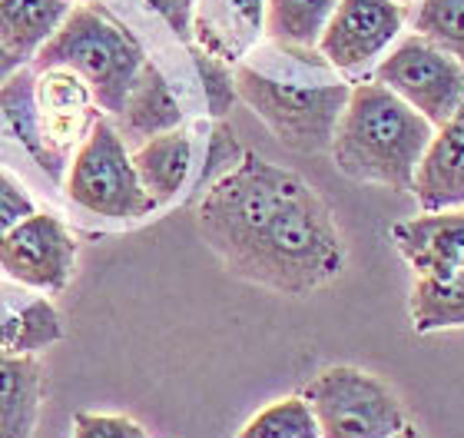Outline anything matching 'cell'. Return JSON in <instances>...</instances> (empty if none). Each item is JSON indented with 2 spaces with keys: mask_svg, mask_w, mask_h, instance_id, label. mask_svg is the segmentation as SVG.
<instances>
[{
  "mask_svg": "<svg viewBox=\"0 0 464 438\" xmlns=\"http://www.w3.org/2000/svg\"><path fill=\"white\" fill-rule=\"evenodd\" d=\"M196 229L226 273L279 296H312L345 269L329 203L299 173L246 150L196 206Z\"/></svg>",
  "mask_w": 464,
  "mask_h": 438,
  "instance_id": "6da1fadb",
  "label": "cell"
},
{
  "mask_svg": "<svg viewBox=\"0 0 464 438\" xmlns=\"http://www.w3.org/2000/svg\"><path fill=\"white\" fill-rule=\"evenodd\" d=\"M431 137L435 127L395 90L365 80L348 93L329 153L345 180L411 193V180Z\"/></svg>",
  "mask_w": 464,
  "mask_h": 438,
  "instance_id": "7a4b0ae2",
  "label": "cell"
},
{
  "mask_svg": "<svg viewBox=\"0 0 464 438\" xmlns=\"http://www.w3.org/2000/svg\"><path fill=\"white\" fill-rule=\"evenodd\" d=\"M146 60L150 57L143 44L133 37V30L123 20H116L103 4L90 0L70 7L57 34L37 50L34 73H77L93 97V107L103 110L107 117H116Z\"/></svg>",
  "mask_w": 464,
  "mask_h": 438,
  "instance_id": "3957f363",
  "label": "cell"
},
{
  "mask_svg": "<svg viewBox=\"0 0 464 438\" xmlns=\"http://www.w3.org/2000/svg\"><path fill=\"white\" fill-rule=\"evenodd\" d=\"M236 93L285 150L315 156L332 146L352 87L345 80H299L236 63Z\"/></svg>",
  "mask_w": 464,
  "mask_h": 438,
  "instance_id": "277c9868",
  "label": "cell"
},
{
  "mask_svg": "<svg viewBox=\"0 0 464 438\" xmlns=\"http://www.w3.org/2000/svg\"><path fill=\"white\" fill-rule=\"evenodd\" d=\"M67 200L103 219H143L156 209L136 176L133 153L110 117L90 123L63 176Z\"/></svg>",
  "mask_w": 464,
  "mask_h": 438,
  "instance_id": "5b68a950",
  "label": "cell"
},
{
  "mask_svg": "<svg viewBox=\"0 0 464 438\" xmlns=\"http://www.w3.org/2000/svg\"><path fill=\"white\" fill-rule=\"evenodd\" d=\"M322 438H392L408 422L395 389L355 365L322 369L302 389Z\"/></svg>",
  "mask_w": 464,
  "mask_h": 438,
  "instance_id": "8992f818",
  "label": "cell"
},
{
  "mask_svg": "<svg viewBox=\"0 0 464 438\" xmlns=\"http://www.w3.org/2000/svg\"><path fill=\"white\" fill-rule=\"evenodd\" d=\"M378 83L395 90L408 107H415L431 127L451 120L464 97V67L448 50L421 34H411L375 67Z\"/></svg>",
  "mask_w": 464,
  "mask_h": 438,
  "instance_id": "52a82bcc",
  "label": "cell"
},
{
  "mask_svg": "<svg viewBox=\"0 0 464 438\" xmlns=\"http://www.w3.org/2000/svg\"><path fill=\"white\" fill-rule=\"evenodd\" d=\"M0 273L34 292H63L77 273V243L63 219L34 213L0 236Z\"/></svg>",
  "mask_w": 464,
  "mask_h": 438,
  "instance_id": "ba28073f",
  "label": "cell"
},
{
  "mask_svg": "<svg viewBox=\"0 0 464 438\" xmlns=\"http://www.w3.org/2000/svg\"><path fill=\"white\" fill-rule=\"evenodd\" d=\"M405 27V7L395 0H339L319 40L332 70L355 77L385 54Z\"/></svg>",
  "mask_w": 464,
  "mask_h": 438,
  "instance_id": "9c48e42d",
  "label": "cell"
},
{
  "mask_svg": "<svg viewBox=\"0 0 464 438\" xmlns=\"http://www.w3.org/2000/svg\"><path fill=\"white\" fill-rule=\"evenodd\" d=\"M392 243L418 276L448 279L464 269V209H438L392 226Z\"/></svg>",
  "mask_w": 464,
  "mask_h": 438,
  "instance_id": "30bf717a",
  "label": "cell"
},
{
  "mask_svg": "<svg viewBox=\"0 0 464 438\" xmlns=\"http://www.w3.org/2000/svg\"><path fill=\"white\" fill-rule=\"evenodd\" d=\"M411 196L421 213L464 206V97L451 120L435 127V137L428 140L411 180Z\"/></svg>",
  "mask_w": 464,
  "mask_h": 438,
  "instance_id": "8fae6325",
  "label": "cell"
},
{
  "mask_svg": "<svg viewBox=\"0 0 464 438\" xmlns=\"http://www.w3.org/2000/svg\"><path fill=\"white\" fill-rule=\"evenodd\" d=\"M266 30V0H196L193 47L242 63Z\"/></svg>",
  "mask_w": 464,
  "mask_h": 438,
  "instance_id": "7c38bea8",
  "label": "cell"
},
{
  "mask_svg": "<svg viewBox=\"0 0 464 438\" xmlns=\"http://www.w3.org/2000/svg\"><path fill=\"white\" fill-rule=\"evenodd\" d=\"M70 7V0H0V83L37 57Z\"/></svg>",
  "mask_w": 464,
  "mask_h": 438,
  "instance_id": "4fadbf2b",
  "label": "cell"
},
{
  "mask_svg": "<svg viewBox=\"0 0 464 438\" xmlns=\"http://www.w3.org/2000/svg\"><path fill=\"white\" fill-rule=\"evenodd\" d=\"M63 339V322L47 296H27V286H0V352L37 355Z\"/></svg>",
  "mask_w": 464,
  "mask_h": 438,
  "instance_id": "5bb4252c",
  "label": "cell"
},
{
  "mask_svg": "<svg viewBox=\"0 0 464 438\" xmlns=\"http://www.w3.org/2000/svg\"><path fill=\"white\" fill-rule=\"evenodd\" d=\"M113 127L120 130L123 140H136V143H146L160 133L183 127V107L166 83L163 70L156 67L153 60L143 63L136 83L126 93L123 110L113 117Z\"/></svg>",
  "mask_w": 464,
  "mask_h": 438,
  "instance_id": "9a60e30c",
  "label": "cell"
},
{
  "mask_svg": "<svg viewBox=\"0 0 464 438\" xmlns=\"http://www.w3.org/2000/svg\"><path fill=\"white\" fill-rule=\"evenodd\" d=\"M40 405H44L40 359L0 352V438H34Z\"/></svg>",
  "mask_w": 464,
  "mask_h": 438,
  "instance_id": "2e32d148",
  "label": "cell"
},
{
  "mask_svg": "<svg viewBox=\"0 0 464 438\" xmlns=\"http://www.w3.org/2000/svg\"><path fill=\"white\" fill-rule=\"evenodd\" d=\"M133 166L136 176L143 183L146 196L160 206L183 193L189 170H193V137L183 127L160 133V137L146 140L133 150Z\"/></svg>",
  "mask_w": 464,
  "mask_h": 438,
  "instance_id": "e0dca14e",
  "label": "cell"
},
{
  "mask_svg": "<svg viewBox=\"0 0 464 438\" xmlns=\"http://www.w3.org/2000/svg\"><path fill=\"white\" fill-rule=\"evenodd\" d=\"M339 0H266V34L276 47L315 50Z\"/></svg>",
  "mask_w": 464,
  "mask_h": 438,
  "instance_id": "ac0fdd59",
  "label": "cell"
},
{
  "mask_svg": "<svg viewBox=\"0 0 464 438\" xmlns=\"http://www.w3.org/2000/svg\"><path fill=\"white\" fill-rule=\"evenodd\" d=\"M408 316L418 336L428 332L461 329L464 326V269L448 279L418 276L415 289L408 296Z\"/></svg>",
  "mask_w": 464,
  "mask_h": 438,
  "instance_id": "d6986e66",
  "label": "cell"
},
{
  "mask_svg": "<svg viewBox=\"0 0 464 438\" xmlns=\"http://www.w3.org/2000/svg\"><path fill=\"white\" fill-rule=\"evenodd\" d=\"M34 90H37L34 70H17L14 77H7L4 83H0V113H4V120H7V127L14 130V137L24 143V150L37 160L40 170L57 180L63 170L50 160V153L44 150V143H40L37 100H34Z\"/></svg>",
  "mask_w": 464,
  "mask_h": 438,
  "instance_id": "ffe728a7",
  "label": "cell"
},
{
  "mask_svg": "<svg viewBox=\"0 0 464 438\" xmlns=\"http://www.w3.org/2000/svg\"><path fill=\"white\" fill-rule=\"evenodd\" d=\"M236 438H322L312 405L302 395H289L252 415Z\"/></svg>",
  "mask_w": 464,
  "mask_h": 438,
  "instance_id": "44dd1931",
  "label": "cell"
},
{
  "mask_svg": "<svg viewBox=\"0 0 464 438\" xmlns=\"http://www.w3.org/2000/svg\"><path fill=\"white\" fill-rule=\"evenodd\" d=\"M415 34L448 50L464 67V0H421L415 14Z\"/></svg>",
  "mask_w": 464,
  "mask_h": 438,
  "instance_id": "7402d4cb",
  "label": "cell"
},
{
  "mask_svg": "<svg viewBox=\"0 0 464 438\" xmlns=\"http://www.w3.org/2000/svg\"><path fill=\"white\" fill-rule=\"evenodd\" d=\"M193 63L196 73H199V83H203L209 117L223 120L239 100V93H236V70H232V63H226V60L213 57V54H206L199 47H193Z\"/></svg>",
  "mask_w": 464,
  "mask_h": 438,
  "instance_id": "603a6c76",
  "label": "cell"
},
{
  "mask_svg": "<svg viewBox=\"0 0 464 438\" xmlns=\"http://www.w3.org/2000/svg\"><path fill=\"white\" fill-rule=\"evenodd\" d=\"M70 438H150L140 422L126 415H103V412H77Z\"/></svg>",
  "mask_w": 464,
  "mask_h": 438,
  "instance_id": "cb8c5ba5",
  "label": "cell"
},
{
  "mask_svg": "<svg viewBox=\"0 0 464 438\" xmlns=\"http://www.w3.org/2000/svg\"><path fill=\"white\" fill-rule=\"evenodd\" d=\"M34 200L27 196V190L7 173L0 170V236L10 233L17 223H24L27 216H34Z\"/></svg>",
  "mask_w": 464,
  "mask_h": 438,
  "instance_id": "d4e9b609",
  "label": "cell"
},
{
  "mask_svg": "<svg viewBox=\"0 0 464 438\" xmlns=\"http://www.w3.org/2000/svg\"><path fill=\"white\" fill-rule=\"evenodd\" d=\"M160 17L169 24L176 37L183 44H193V7L196 0H146Z\"/></svg>",
  "mask_w": 464,
  "mask_h": 438,
  "instance_id": "484cf974",
  "label": "cell"
},
{
  "mask_svg": "<svg viewBox=\"0 0 464 438\" xmlns=\"http://www.w3.org/2000/svg\"><path fill=\"white\" fill-rule=\"evenodd\" d=\"M392 438H425V435H421V432H418L415 425H411V422H405V425H401V429H398Z\"/></svg>",
  "mask_w": 464,
  "mask_h": 438,
  "instance_id": "4316f807",
  "label": "cell"
},
{
  "mask_svg": "<svg viewBox=\"0 0 464 438\" xmlns=\"http://www.w3.org/2000/svg\"><path fill=\"white\" fill-rule=\"evenodd\" d=\"M395 4H401V7H405V4H411V0H395Z\"/></svg>",
  "mask_w": 464,
  "mask_h": 438,
  "instance_id": "83f0119b",
  "label": "cell"
}]
</instances>
